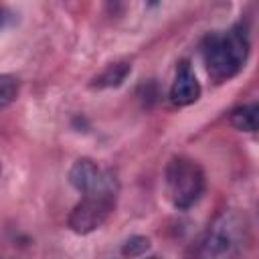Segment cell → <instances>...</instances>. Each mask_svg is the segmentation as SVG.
I'll return each instance as SVG.
<instances>
[{
	"instance_id": "cell-1",
	"label": "cell",
	"mask_w": 259,
	"mask_h": 259,
	"mask_svg": "<svg viewBox=\"0 0 259 259\" xmlns=\"http://www.w3.org/2000/svg\"><path fill=\"white\" fill-rule=\"evenodd\" d=\"M202 61L208 77L214 83L233 79L247 63L249 34L243 24H235L223 32H208L200 45Z\"/></svg>"
},
{
	"instance_id": "cell-2",
	"label": "cell",
	"mask_w": 259,
	"mask_h": 259,
	"mask_svg": "<svg viewBox=\"0 0 259 259\" xmlns=\"http://www.w3.org/2000/svg\"><path fill=\"white\" fill-rule=\"evenodd\" d=\"M249 245V221L237 208L223 210L208 227L198 259H239Z\"/></svg>"
},
{
	"instance_id": "cell-3",
	"label": "cell",
	"mask_w": 259,
	"mask_h": 259,
	"mask_svg": "<svg viewBox=\"0 0 259 259\" xmlns=\"http://www.w3.org/2000/svg\"><path fill=\"white\" fill-rule=\"evenodd\" d=\"M166 192L172 204L180 210L190 208L204 192V172L202 168L186 158V156H174L166 164Z\"/></svg>"
},
{
	"instance_id": "cell-4",
	"label": "cell",
	"mask_w": 259,
	"mask_h": 259,
	"mask_svg": "<svg viewBox=\"0 0 259 259\" xmlns=\"http://www.w3.org/2000/svg\"><path fill=\"white\" fill-rule=\"evenodd\" d=\"M117 190H95L81 196V200L73 206L67 225L77 235H89L99 229L115 208Z\"/></svg>"
},
{
	"instance_id": "cell-5",
	"label": "cell",
	"mask_w": 259,
	"mask_h": 259,
	"mask_svg": "<svg viewBox=\"0 0 259 259\" xmlns=\"http://www.w3.org/2000/svg\"><path fill=\"white\" fill-rule=\"evenodd\" d=\"M69 182L81 194L95 190H117V178L109 170H101L91 158H79L69 170Z\"/></svg>"
},
{
	"instance_id": "cell-6",
	"label": "cell",
	"mask_w": 259,
	"mask_h": 259,
	"mask_svg": "<svg viewBox=\"0 0 259 259\" xmlns=\"http://www.w3.org/2000/svg\"><path fill=\"white\" fill-rule=\"evenodd\" d=\"M198 97H200V83H198L196 75L192 73L190 63L180 61L178 69H176V77L170 87V101L178 107H186V105L194 103Z\"/></svg>"
},
{
	"instance_id": "cell-7",
	"label": "cell",
	"mask_w": 259,
	"mask_h": 259,
	"mask_svg": "<svg viewBox=\"0 0 259 259\" xmlns=\"http://www.w3.org/2000/svg\"><path fill=\"white\" fill-rule=\"evenodd\" d=\"M132 71V65L121 61V63H111L105 71H101L93 81H91V87L95 89H107V87H117L125 81V77L130 75Z\"/></svg>"
},
{
	"instance_id": "cell-8",
	"label": "cell",
	"mask_w": 259,
	"mask_h": 259,
	"mask_svg": "<svg viewBox=\"0 0 259 259\" xmlns=\"http://www.w3.org/2000/svg\"><path fill=\"white\" fill-rule=\"evenodd\" d=\"M231 123L241 132H255L257 130V103L237 107L231 113Z\"/></svg>"
},
{
	"instance_id": "cell-9",
	"label": "cell",
	"mask_w": 259,
	"mask_h": 259,
	"mask_svg": "<svg viewBox=\"0 0 259 259\" xmlns=\"http://www.w3.org/2000/svg\"><path fill=\"white\" fill-rule=\"evenodd\" d=\"M20 91V81L14 75H0V109L8 107Z\"/></svg>"
},
{
	"instance_id": "cell-10",
	"label": "cell",
	"mask_w": 259,
	"mask_h": 259,
	"mask_svg": "<svg viewBox=\"0 0 259 259\" xmlns=\"http://www.w3.org/2000/svg\"><path fill=\"white\" fill-rule=\"evenodd\" d=\"M148 249H150V239H148V237H142V235H134V237H130V239L121 245V255L132 259V257L144 255Z\"/></svg>"
},
{
	"instance_id": "cell-11",
	"label": "cell",
	"mask_w": 259,
	"mask_h": 259,
	"mask_svg": "<svg viewBox=\"0 0 259 259\" xmlns=\"http://www.w3.org/2000/svg\"><path fill=\"white\" fill-rule=\"evenodd\" d=\"M8 16H10V14H8V12H6V10L0 6V28H2V26L8 22Z\"/></svg>"
}]
</instances>
